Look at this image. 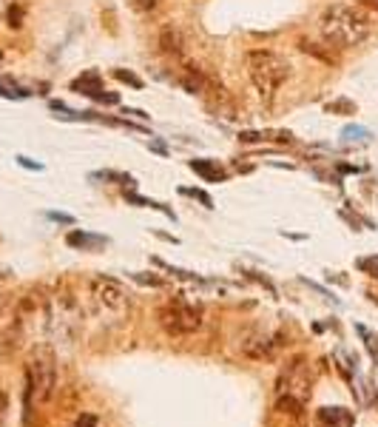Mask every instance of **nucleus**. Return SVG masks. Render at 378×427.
<instances>
[{"mask_svg":"<svg viewBox=\"0 0 378 427\" xmlns=\"http://www.w3.org/2000/svg\"><path fill=\"white\" fill-rule=\"evenodd\" d=\"M319 32H322V40L327 46H336V49H353V46H361L370 32H372V23L370 18L358 9V6H347V4H333L322 12L319 18Z\"/></svg>","mask_w":378,"mask_h":427,"instance_id":"f257e3e1","label":"nucleus"},{"mask_svg":"<svg viewBox=\"0 0 378 427\" xmlns=\"http://www.w3.org/2000/svg\"><path fill=\"white\" fill-rule=\"evenodd\" d=\"M248 75H251L253 89L265 100H270L290 78V63L270 49H253L248 51Z\"/></svg>","mask_w":378,"mask_h":427,"instance_id":"f03ea898","label":"nucleus"},{"mask_svg":"<svg viewBox=\"0 0 378 427\" xmlns=\"http://www.w3.org/2000/svg\"><path fill=\"white\" fill-rule=\"evenodd\" d=\"M160 325L165 328V333L171 336H188L196 333L202 328V305L185 299V294L171 297L163 308H160Z\"/></svg>","mask_w":378,"mask_h":427,"instance_id":"7ed1b4c3","label":"nucleus"},{"mask_svg":"<svg viewBox=\"0 0 378 427\" xmlns=\"http://www.w3.org/2000/svg\"><path fill=\"white\" fill-rule=\"evenodd\" d=\"M32 385H34V399L37 402H49L57 390V359H54V350L49 345H37L32 350V359L26 368Z\"/></svg>","mask_w":378,"mask_h":427,"instance_id":"20e7f679","label":"nucleus"},{"mask_svg":"<svg viewBox=\"0 0 378 427\" xmlns=\"http://www.w3.org/2000/svg\"><path fill=\"white\" fill-rule=\"evenodd\" d=\"M89 297H92L94 308L100 314H108V316H125V311L131 305L125 288L111 276H92L89 279Z\"/></svg>","mask_w":378,"mask_h":427,"instance_id":"39448f33","label":"nucleus"},{"mask_svg":"<svg viewBox=\"0 0 378 427\" xmlns=\"http://www.w3.org/2000/svg\"><path fill=\"white\" fill-rule=\"evenodd\" d=\"M279 345H282V333H270L265 328H253L242 339V353L251 356V359H270Z\"/></svg>","mask_w":378,"mask_h":427,"instance_id":"423d86ee","label":"nucleus"},{"mask_svg":"<svg viewBox=\"0 0 378 427\" xmlns=\"http://www.w3.org/2000/svg\"><path fill=\"white\" fill-rule=\"evenodd\" d=\"M71 92L97 100V97L103 94V78H100V71L89 68V71H83L80 78H74V80H71Z\"/></svg>","mask_w":378,"mask_h":427,"instance_id":"0eeeda50","label":"nucleus"},{"mask_svg":"<svg viewBox=\"0 0 378 427\" xmlns=\"http://www.w3.org/2000/svg\"><path fill=\"white\" fill-rule=\"evenodd\" d=\"M65 245H68V248H77V251H100V248L108 245V240L100 237V234H89V231H83V228H74V231H68Z\"/></svg>","mask_w":378,"mask_h":427,"instance_id":"6e6552de","label":"nucleus"},{"mask_svg":"<svg viewBox=\"0 0 378 427\" xmlns=\"http://www.w3.org/2000/svg\"><path fill=\"white\" fill-rule=\"evenodd\" d=\"M319 421L325 427H353L355 424V416L353 410L347 407H322L319 410Z\"/></svg>","mask_w":378,"mask_h":427,"instance_id":"1a4fd4ad","label":"nucleus"},{"mask_svg":"<svg viewBox=\"0 0 378 427\" xmlns=\"http://www.w3.org/2000/svg\"><path fill=\"white\" fill-rule=\"evenodd\" d=\"M188 168H191L194 174H199L205 182H225V180H228V174H225L213 160H191Z\"/></svg>","mask_w":378,"mask_h":427,"instance_id":"9d476101","label":"nucleus"},{"mask_svg":"<svg viewBox=\"0 0 378 427\" xmlns=\"http://www.w3.org/2000/svg\"><path fill=\"white\" fill-rule=\"evenodd\" d=\"M298 49L305 51V54H313V57H319V60H325V63H339V54L333 51V46H327V43H313V40H298Z\"/></svg>","mask_w":378,"mask_h":427,"instance_id":"9b49d317","label":"nucleus"},{"mask_svg":"<svg viewBox=\"0 0 378 427\" xmlns=\"http://www.w3.org/2000/svg\"><path fill=\"white\" fill-rule=\"evenodd\" d=\"M276 410H279V413H284V416H290V419H298V416H301V410H305V402L296 399V396H290V393H279V399H276Z\"/></svg>","mask_w":378,"mask_h":427,"instance_id":"f8f14e48","label":"nucleus"},{"mask_svg":"<svg viewBox=\"0 0 378 427\" xmlns=\"http://www.w3.org/2000/svg\"><path fill=\"white\" fill-rule=\"evenodd\" d=\"M179 83H182V89L191 92V94H199V92L205 89V78L199 75V68H194V66H185V68H182Z\"/></svg>","mask_w":378,"mask_h":427,"instance_id":"ddd939ff","label":"nucleus"},{"mask_svg":"<svg viewBox=\"0 0 378 427\" xmlns=\"http://www.w3.org/2000/svg\"><path fill=\"white\" fill-rule=\"evenodd\" d=\"M163 51L165 54H182V37H179V32L174 29V26H165L163 29Z\"/></svg>","mask_w":378,"mask_h":427,"instance_id":"4468645a","label":"nucleus"},{"mask_svg":"<svg viewBox=\"0 0 378 427\" xmlns=\"http://www.w3.org/2000/svg\"><path fill=\"white\" fill-rule=\"evenodd\" d=\"M355 333L364 339V347H367V353H370V359L378 365V336H375L370 328H364V325H355Z\"/></svg>","mask_w":378,"mask_h":427,"instance_id":"2eb2a0df","label":"nucleus"},{"mask_svg":"<svg viewBox=\"0 0 378 427\" xmlns=\"http://www.w3.org/2000/svg\"><path fill=\"white\" fill-rule=\"evenodd\" d=\"M111 75H114V78H117L120 83H125V86H131V89H142V86H145V83H142V80H139V78L134 75V71H125V68H114V71H111Z\"/></svg>","mask_w":378,"mask_h":427,"instance_id":"dca6fc26","label":"nucleus"},{"mask_svg":"<svg viewBox=\"0 0 378 427\" xmlns=\"http://www.w3.org/2000/svg\"><path fill=\"white\" fill-rule=\"evenodd\" d=\"M327 111H330V114H355V103L347 100V97H341V100L327 103Z\"/></svg>","mask_w":378,"mask_h":427,"instance_id":"f3484780","label":"nucleus"},{"mask_svg":"<svg viewBox=\"0 0 378 427\" xmlns=\"http://www.w3.org/2000/svg\"><path fill=\"white\" fill-rule=\"evenodd\" d=\"M131 279H137L139 285H151V288H163V285H165V279L163 276H157V273H131Z\"/></svg>","mask_w":378,"mask_h":427,"instance_id":"a211bd4d","label":"nucleus"},{"mask_svg":"<svg viewBox=\"0 0 378 427\" xmlns=\"http://www.w3.org/2000/svg\"><path fill=\"white\" fill-rule=\"evenodd\" d=\"M6 20H9V26H12V29H20V26H23V6H20V4H12V6H9Z\"/></svg>","mask_w":378,"mask_h":427,"instance_id":"6ab92c4d","label":"nucleus"},{"mask_svg":"<svg viewBox=\"0 0 378 427\" xmlns=\"http://www.w3.org/2000/svg\"><path fill=\"white\" fill-rule=\"evenodd\" d=\"M341 134H344V140H364L370 131H367V128H361V125H347Z\"/></svg>","mask_w":378,"mask_h":427,"instance_id":"aec40b11","label":"nucleus"},{"mask_svg":"<svg viewBox=\"0 0 378 427\" xmlns=\"http://www.w3.org/2000/svg\"><path fill=\"white\" fill-rule=\"evenodd\" d=\"M128 6L134 12H151V9L157 6V0H128Z\"/></svg>","mask_w":378,"mask_h":427,"instance_id":"412c9836","label":"nucleus"},{"mask_svg":"<svg viewBox=\"0 0 378 427\" xmlns=\"http://www.w3.org/2000/svg\"><path fill=\"white\" fill-rule=\"evenodd\" d=\"M46 217H49V220H54V223H63V225H74V223H77V220L71 217V214H60V211H49Z\"/></svg>","mask_w":378,"mask_h":427,"instance_id":"4be33fe9","label":"nucleus"},{"mask_svg":"<svg viewBox=\"0 0 378 427\" xmlns=\"http://www.w3.org/2000/svg\"><path fill=\"white\" fill-rule=\"evenodd\" d=\"M71 427H97V416L94 413H80Z\"/></svg>","mask_w":378,"mask_h":427,"instance_id":"5701e85b","label":"nucleus"},{"mask_svg":"<svg viewBox=\"0 0 378 427\" xmlns=\"http://www.w3.org/2000/svg\"><path fill=\"white\" fill-rule=\"evenodd\" d=\"M358 268L367 271L372 279H378V259H358Z\"/></svg>","mask_w":378,"mask_h":427,"instance_id":"b1692460","label":"nucleus"},{"mask_svg":"<svg viewBox=\"0 0 378 427\" xmlns=\"http://www.w3.org/2000/svg\"><path fill=\"white\" fill-rule=\"evenodd\" d=\"M6 413H9V396L0 390V427L6 424Z\"/></svg>","mask_w":378,"mask_h":427,"instance_id":"393cba45","label":"nucleus"},{"mask_svg":"<svg viewBox=\"0 0 378 427\" xmlns=\"http://www.w3.org/2000/svg\"><path fill=\"white\" fill-rule=\"evenodd\" d=\"M15 160H18V166H23V168H29V171H43L40 163H34V160H29V157H23V154H18Z\"/></svg>","mask_w":378,"mask_h":427,"instance_id":"a878e982","label":"nucleus"},{"mask_svg":"<svg viewBox=\"0 0 378 427\" xmlns=\"http://www.w3.org/2000/svg\"><path fill=\"white\" fill-rule=\"evenodd\" d=\"M188 194H191V197H196V199H199L205 208H213V199H210L205 191H196V188H194V191H188Z\"/></svg>","mask_w":378,"mask_h":427,"instance_id":"bb28decb","label":"nucleus"},{"mask_svg":"<svg viewBox=\"0 0 378 427\" xmlns=\"http://www.w3.org/2000/svg\"><path fill=\"white\" fill-rule=\"evenodd\" d=\"M358 9H370V12H378V0H355Z\"/></svg>","mask_w":378,"mask_h":427,"instance_id":"cd10ccee","label":"nucleus"},{"mask_svg":"<svg viewBox=\"0 0 378 427\" xmlns=\"http://www.w3.org/2000/svg\"><path fill=\"white\" fill-rule=\"evenodd\" d=\"M122 114H131V117H139V120H148V114H145V111H139V109H122Z\"/></svg>","mask_w":378,"mask_h":427,"instance_id":"c85d7f7f","label":"nucleus"},{"mask_svg":"<svg viewBox=\"0 0 378 427\" xmlns=\"http://www.w3.org/2000/svg\"><path fill=\"white\" fill-rule=\"evenodd\" d=\"M151 149H154L157 154H168V149L163 146V142H151Z\"/></svg>","mask_w":378,"mask_h":427,"instance_id":"c756f323","label":"nucleus"},{"mask_svg":"<svg viewBox=\"0 0 378 427\" xmlns=\"http://www.w3.org/2000/svg\"><path fill=\"white\" fill-rule=\"evenodd\" d=\"M370 299H372V302H375V305H378V291H375V288H372V291H370Z\"/></svg>","mask_w":378,"mask_h":427,"instance_id":"7c9ffc66","label":"nucleus"},{"mask_svg":"<svg viewBox=\"0 0 378 427\" xmlns=\"http://www.w3.org/2000/svg\"><path fill=\"white\" fill-rule=\"evenodd\" d=\"M0 276H4V273H0Z\"/></svg>","mask_w":378,"mask_h":427,"instance_id":"2f4dec72","label":"nucleus"}]
</instances>
